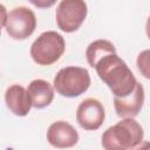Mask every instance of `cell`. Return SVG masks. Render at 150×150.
<instances>
[{
	"label": "cell",
	"instance_id": "cell-9",
	"mask_svg": "<svg viewBox=\"0 0 150 150\" xmlns=\"http://www.w3.org/2000/svg\"><path fill=\"white\" fill-rule=\"evenodd\" d=\"M144 88L137 82L131 94L125 97H114L116 114L122 118H134L137 116L144 103Z\"/></svg>",
	"mask_w": 150,
	"mask_h": 150
},
{
	"label": "cell",
	"instance_id": "cell-3",
	"mask_svg": "<svg viewBox=\"0 0 150 150\" xmlns=\"http://www.w3.org/2000/svg\"><path fill=\"white\" fill-rule=\"evenodd\" d=\"M66 49V42L61 34L55 30H47L30 46V56L40 66H50L60 60Z\"/></svg>",
	"mask_w": 150,
	"mask_h": 150
},
{
	"label": "cell",
	"instance_id": "cell-4",
	"mask_svg": "<svg viewBox=\"0 0 150 150\" xmlns=\"http://www.w3.org/2000/svg\"><path fill=\"white\" fill-rule=\"evenodd\" d=\"M54 89L64 97H77L90 86V75L86 68L69 66L60 69L54 77Z\"/></svg>",
	"mask_w": 150,
	"mask_h": 150
},
{
	"label": "cell",
	"instance_id": "cell-10",
	"mask_svg": "<svg viewBox=\"0 0 150 150\" xmlns=\"http://www.w3.org/2000/svg\"><path fill=\"white\" fill-rule=\"evenodd\" d=\"M5 102L11 112L15 116H26L32 108L28 91L20 84H12L6 89Z\"/></svg>",
	"mask_w": 150,
	"mask_h": 150
},
{
	"label": "cell",
	"instance_id": "cell-6",
	"mask_svg": "<svg viewBox=\"0 0 150 150\" xmlns=\"http://www.w3.org/2000/svg\"><path fill=\"white\" fill-rule=\"evenodd\" d=\"M7 34L14 40H25L36 28V18L32 9L25 6L13 8L7 14L5 23Z\"/></svg>",
	"mask_w": 150,
	"mask_h": 150
},
{
	"label": "cell",
	"instance_id": "cell-1",
	"mask_svg": "<svg viewBox=\"0 0 150 150\" xmlns=\"http://www.w3.org/2000/svg\"><path fill=\"white\" fill-rule=\"evenodd\" d=\"M94 68L98 77L109 87L114 97H125L136 87L135 75L116 53L100 59Z\"/></svg>",
	"mask_w": 150,
	"mask_h": 150
},
{
	"label": "cell",
	"instance_id": "cell-15",
	"mask_svg": "<svg viewBox=\"0 0 150 150\" xmlns=\"http://www.w3.org/2000/svg\"><path fill=\"white\" fill-rule=\"evenodd\" d=\"M130 150H149V142L148 141H144L142 143H139L137 146L130 149Z\"/></svg>",
	"mask_w": 150,
	"mask_h": 150
},
{
	"label": "cell",
	"instance_id": "cell-5",
	"mask_svg": "<svg viewBox=\"0 0 150 150\" xmlns=\"http://www.w3.org/2000/svg\"><path fill=\"white\" fill-rule=\"evenodd\" d=\"M88 13L87 4L82 0H62L56 8V23L57 27L66 32L73 33L77 30Z\"/></svg>",
	"mask_w": 150,
	"mask_h": 150
},
{
	"label": "cell",
	"instance_id": "cell-2",
	"mask_svg": "<svg viewBox=\"0 0 150 150\" xmlns=\"http://www.w3.org/2000/svg\"><path fill=\"white\" fill-rule=\"evenodd\" d=\"M144 130L134 118H123L102 135L104 150H130L143 142Z\"/></svg>",
	"mask_w": 150,
	"mask_h": 150
},
{
	"label": "cell",
	"instance_id": "cell-11",
	"mask_svg": "<svg viewBox=\"0 0 150 150\" xmlns=\"http://www.w3.org/2000/svg\"><path fill=\"white\" fill-rule=\"evenodd\" d=\"M30 97L32 107L36 109H43L48 107L54 100V88L46 80H33L27 88Z\"/></svg>",
	"mask_w": 150,
	"mask_h": 150
},
{
	"label": "cell",
	"instance_id": "cell-7",
	"mask_svg": "<svg viewBox=\"0 0 150 150\" xmlns=\"http://www.w3.org/2000/svg\"><path fill=\"white\" fill-rule=\"evenodd\" d=\"M104 117L103 104L93 97L83 100L76 110V121L84 130H97L103 124Z\"/></svg>",
	"mask_w": 150,
	"mask_h": 150
},
{
	"label": "cell",
	"instance_id": "cell-12",
	"mask_svg": "<svg viewBox=\"0 0 150 150\" xmlns=\"http://www.w3.org/2000/svg\"><path fill=\"white\" fill-rule=\"evenodd\" d=\"M114 53H116L115 46L108 40L100 39V40L93 41L87 47L86 57H87V61H88L89 66L94 68V66L96 64V62L100 59H102L103 56H105L108 54H114Z\"/></svg>",
	"mask_w": 150,
	"mask_h": 150
},
{
	"label": "cell",
	"instance_id": "cell-13",
	"mask_svg": "<svg viewBox=\"0 0 150 150\" xmlns=\"http://www.w3.org/2000/svg\"><path fill=\"white\" fill-rule=\"evenodd\" d=\"M137 66L139 71L144 75V77L149 79V50L142 52L137 57Z\"/></svg>",
	"mask_w": 150,
	"mask_h": 150
},
{
	"label": "cell",
	"instance_id": "cell-8",
	"mask_svg": "<svg viewBox=\"0 0 150 150\" xmlns=\"http://www.w3.org/2000/svg\"><path fill=\"white\" fill-rule=\"evenodd\" d=\"M47 141L56 149L73 148L79 142V134L68 122L56 121L52 123L47 130Z\"/></svg>",
	"mask_w": 150,
	"mask_h": 150
},
{
	"label": "cell",
	"instance_id": "cell-14",
	"mask_svg": "<svg viewBox=\"0 0 150 150\" xmlns=\"http://www.w3.org/2000/svg\"><path fill=\"white\" fill-rule=\"evenodd\" d=\"M7 9H6V7L2 5V4H0V35H1V28L5 26V23H6V20H7Z\"/></svg>",
	"mask_w": 150,
	"mask_h": 150
}]
</instances>
